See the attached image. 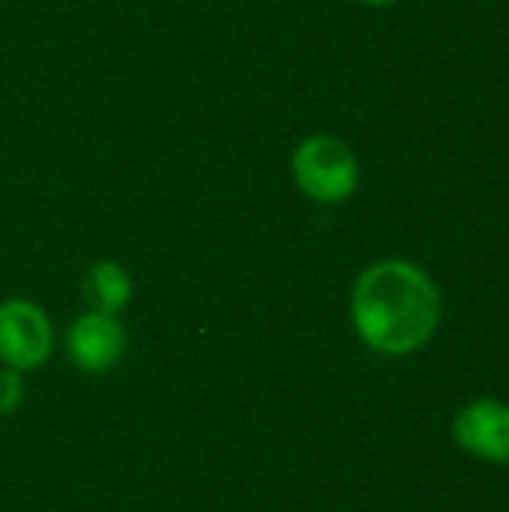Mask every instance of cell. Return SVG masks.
Segmentation results:
<instances>
[{
  "mask_svg": "<svg viewBox=\"0 0 509 512\" xmlns=\"http://www.w3.org/2000/svg\"><path fill=\"white\" fill-rule=\"evenodd\" d=\"M351 315L360 339L390 357L423 348L441 321L435 282L408 261L372 264L354 285Z\"/></svg>",
  "mask_w": 509,
  "mask_h": 512,
  "instance_id": "cell-1",
  "label": "cell"
},
{
  "mask_svg": "<svg viewBox=\"0 0 509 512\" xmlns=\"http://www.w3.org/2000/svg\"><path fill=\"white\" fill-rule=\"evenodd\" d=\"M297 186L321 204H339L354 195L360 168L354 153L345 141L333 135H312L306 138L291 159Z\"/></svg>",
  "mask_w": 509,
  "mask_h": 512,
  "instance_id": "cell-2",
  "label": "cell"
},
{
  "mask_svg": "<svg viewBox=\"0 0 509 512\" xmlns=\"http://www.w3.org/2000/svg\"><path fill=\"white\" fill-rule=\"evenodd\" d=\"M51 324L45 312L27 300H9L0 306V360L9 369H36L51 354Z\"/></svg>",
  "mask_w": 509,
  "mask_h": 512,
  "instance_id": "cell-3",
  "label": "cell"
},
{
  "mask_svg": "<svg viewBox=\"0 0 509 512\" xmlns=\"http://www.w3.org/2000/svg\"><path fill=\"white\" fill-rule=\"evenodd\" d=\"M456 444L492 465H509V405L480 399L462 408L453 420Z\"/></svg>",
  "mask_w": 509,
  "mask_h": 512,
  "instance_id": "cell-4",
  "label": "cell"
},
{
  "mask_svg": "<svg viewBox=\"0 0 509 512\" xmlns=\"http://www.w3.org/2000/svg\"><path fill=\"white\" fill-rule=\"evenodd\" d=\"M66 348H69V360L81 372L99 375V372H108L111 366H117V360L123 357L126 333L114 321V315L87 312L69 327Z\"/></svg>",
  "mask_w": 509,
  "mask_h": 512,
  "instance_id": "cell-5",
  "label": "cell"
},
{
  "mask_svg": "<svg viewBox=\"0 0 509 512\" xmlns=\"http://www.w3.org/2000/svg\"><path fill=\"white\" fill-rule=\"evenodd\" d=\"M132 297L129 276L120 264L114 261H99L90 267L84 279V300L90 303V312L99 315H117Z\"/></svg>",
  "mask_w": 509,
  "mask_h": 512,
  "instance_id": "cell-6",
  "label": "cell"
},
{
  "mask_svg": "<svg viewBox=\"0 0 509 512\" xmlns=\"http://www.w3.org/2000/svg\"><path fill=\"white\" fill-rule=\"evenodd\" d=\"M24 399V381L18 375V369H6L0 372V414H9L21 405Z\"/></svg>",
  "mask_w": 509,
  "mask_h": 512,
  "instance_id": "cell-7",
  "label": "cell"
},
{
  "mask_svg": "<svg viewBox=\"0 0 509 512\" xmlns=\"http://www.w3.org/2000/svg\"><path fill=\"white\" fill-rule=\"evenodd\" d=\"M363 3H369V6H390V3H396V0H363Z\"/></svg>",
  "mask_w": 509,
  "mask_h": 512,
  "instance_id": "cell-8",
  "label": "cell"
}]
</instances>
